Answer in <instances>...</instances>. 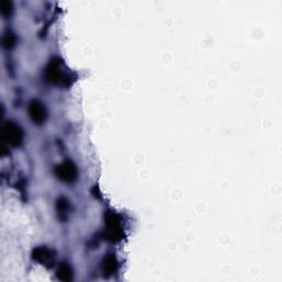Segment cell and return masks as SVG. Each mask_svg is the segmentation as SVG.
Here are the masks:
<instances>
[{
    "label": "cell",
    "mask_w": 282,
    "mask_h": 282,
    "mask_svg": "<svg viewBox=\"0 0 282 282\" xmlns=\"http://www.w3.org/2000/svg\"><path fill=\"white\" fill-rule=\"evenodd\" d=\"M43 76L50 84L62 85L64 83L69 82L68 74H66L64 71L63 61L60 59H53L51 62L48 64L46 70H44Z\"/></svg>",
    "instance_id": "obj_1"
},
{
    "label": "cell",
    "mask_w": 282,
    "mask_h": 282,
    "mask_svg": "<svg viewBox=\"0 0 282 282\" xmlns=\"http://www.w3.org/2000/svg\"><path fill=\"white\" fill-rule=\"evenodd\" d=\"M3 139L11 147H20L24 141V131L21 127L14 123V121H7L2 129Z\"/></svg>",
    "instance_id": "obj_2"
},
{
    "label": "cell",
    "mask_w": 282,
    "mask_h": 282,
    "mask_svg": "<svg viewBox=\"0 0 282 282\" xmlns=\"http://www.w3.org/2000/svg\"><path fill=\"white\" fill-rule=\"evenodd\" d=\"M54 173L57 175V178L65 183H73L76 181L77 175H79V171H77L76 165L66 160V161L60 163L54 169Z\"/></svg>",
    "instance_id": "obj_3"
},
{
    "label": "cell",
    "mask_w": 282,
    "mask_h": 282,
    "mask_svg": "<svg viewBox=\"0 0 282 282\" xmlns=\"http://www.w3.org/2000/svg\"><path fill=\"white\" fill-rule=\"evenodd\" d=\"M28 114L35 125H42L47 120L48 112L46 105L41 103L39 99H32L28 105Z\"/></svg>",
    "instance_id": "obj_4"
},
{
    "label": "cell",
    "mask_w": 282,
    "mask_h": 282,
    "mask_svg": "<svg viewBox=\"0 0 282 282\" xmlns=\"http://www.w3.org/2000/svg\"><path fill=\"white\" fill-rule=\"evenodd\" d=\"M32 257L36 261L40 262L43 266L51 267V264L54 262V252L53 250L49 249L48 247H38L33 250Z\"/></svg>",
    "instance_id": "obj_5"
},
{
    "label": "cell",
    "mask_w": 282,
    "mask_h": 282,
    "mask_svg": "<svg viewBox=\"0 0 282 282\" xmlns=\"http://www.w3.org/2000/svg\"><path fill=\"white\" fill-rule=\"evenodd\" d=\"M102 270L105 277H112L118 271V261L114 255L105 256L102 261Z\"/></svg>",
    "instance_id": "obj_6"
},
{
    "label": "cell",
    "mask_w": 282,
    "mask_h": 282,
    "mask_svg": "<svg viewBox=\"0 0 282 282\" xmlns=\"http://www.w3.org/2000/svg\"><path fill=\"white\" fill-rule=\"evenodd\" d=\"M55 207H57V213L59 215V217L61 220H64L69 217L70 214V202L68 201V198H65L63 196L59 197L57 200V204H55Z\"/></svg>",
    "instance_id": "obj_7"
},
{
    "label": "cell",
    "mask_w": 282,
    "mask_h": 282,
    "mask_svg": "<svg viewBox=\"0 0 282 282\" xmlns=\"http://www.w3.org/2000/svg\"><path fill=\"white\" fill-rule=\"evenodd\" d=\"M57 277L61 281H71L73 279V270L68 263H61L57 270Z\"/></svg>",
    "instance_id": "obj_8"
},
{
    "label": "cell",
    "mask_w": 282,
    "mask_h": 282,
    "mask_svg": "<svg viewBox=\"0 0 282 282\" xmlns=\"http://www.w3.org/2000/svg\"><path fill=\"white\" fill-rule=\"evenodd\" d=\"M17 43V37L11 30H6L3 36V47L6 50L14 49Z\"/></svg>",
    "instance_id": "obj_9"
},
{
    "label": "cell",
    "mask_w": 282,
    "mask_h": 282,
    "mask_svg": "<svg viewBox=\"0 0 282 282\" xmlns=\"http://www.w3.org/2000/svg\"><path fill=\"white\" fill-rule=\"evenodd\" d=\"M0 11H2V15L6 17V18L11 16L14 11L13 3H11L10 0H2V2H0Z\"/></svg>",
    "instance_id": "obj_10"
}]
</instances>
